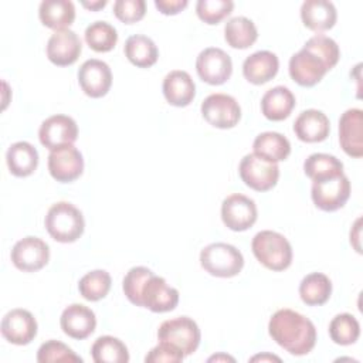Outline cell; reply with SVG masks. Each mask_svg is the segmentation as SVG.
Returning <instances> with one entry per match:
<instances>
[{
    "label": "cell",
    "instance_id": "5b68a950",
    "mask_svg": "<svg viewBox=\"0 0 363 363\" xmlns=\"http://www.w3.org/2000/svg\"><path fill=\"white\" fill-rule=\"evenodd\" d=\"M159 342L169 343L184 356L194 353L200 345V329L189 316H177L164 320L157 330Z\"/></svg>",
    "mask_w": 363,
    "mask_h": 363
},
{
    "label": "cell",
    "instance_id": "f546056e",
    "mask_svg": "<svg viewBox=\"0 0 363 363\" xmlns=\"http://www.w3.org/2000/svg\"><path fill=\"white\" fill-rule=\"evenodd\" d=\"M224 38L230 47L244 50L257 41L258 31L252 20L244 16H237L225 23Z\"/></svg>",
    "mask_w": 363,
    "mask_h": 363
},
{
    "label": "cell",
    "instance_id": "44dd1931",
    "mask_svg": "<svg viewBox=\"0 0 363 363\" xmlns=\"http://www.w3.org/2000/svg\"><path fill=\"white\" fill-rule=\"evenodd\" d=\"M296 138L306 143L322 142L329 136L330 123L328 116L318 109L302 111L294 122Z\"/></svg>",
    "mask_w": 363,
    "mask_h": 363
},
{
    "label": "cell",
    "instance_id": "9a60e30c",
    "mask_svg": "<svg viewBox=\"0 0 363 363\" xmlns=\"http://www.w3.org/2000/svg\"><path fill=\"white\" fill-rule=\"evenodd\" d=\"M142 306L152 312L163 313L173 311L179 303V291L169 286L166 279L157 275H152L145 282L140 292Z\"/></svg>",
    "mask_w": 363,
    "mask_h": 363
},
{
    "label": "cell",
    "instance_id": "83f0119b",
    "mask_svg": "<svg viewBox=\"0 0 363 363\" xmlns=\"http://www.w3.org/2000/svg\"><path fill=\"white\" fill-rule=\"evenodd\" d=\"M252 149L254 155L268 162L278 163L289 156L291 143L284 135L278 132H262L254 139Z\"/></svg>",
    "mask_w": 363,
    "mask_h": 363
},
{
    "label": "cell",
    "instance_id": "2e32d148",
    "mask_svg": "<svg viewBox=\"0 0 363 363\" xmlns=\"http://www.w3.org/2000/svg\"><path fill=\"white\" fill-rule=\"evenodd\" d=\"M37 320L31 312L16 308L9 311L1 319V335L3 337L18 346L28 345L37 335Z\"/></svg>",
    "mask_w": 363,
    "mask_h": 363
},
{
    "label": "cell",
    "instance_id": "4dcf8cb0",
    "mask_svg": "<svg viewBox=\"0 0 363 363\" xmlns=\"http://www.w3.org/2000/svg\"><path fill=\"white\" fill-rule=\"evenodd\" d=\"M332 294V282L322 272L308 274L299 284V296L309 306H319L328 302Z\"/></svg>",
    "mask_w": 363,
    "mask_h": 363
},
{
    "label": "cell",
    "instance_id": "3957f363",
    "mask_svg": "<svg viewBox=\"0 0 363 363\" xmlns=\"http://www.w3.org/2000/svg\"><path fill=\"white\" fill-rule=\"evenodd\" d=\"M255 258L271 271H284L292 262V247L279 233L264 230L254 235L251 242Z\"/></svg>",
    "mask_w": 363,
    "mask_h": 363
},
{
    "label": "cell",
    "instance_id": "ab89813d",
    "mask_svg": "<svg viewBox=\"0 0 363 363\" xmlns=\"http://www.w3.org/2000/svg\"><path fill=\"white\" fill-rule=\"evenodd\" d=\"M37 362L48 363V362H82V357L75 354L71 347L58 340H47L38 347Z\"/></svg>",
    "mask_w": 363,
    "mask_h": 363
},
{
    "label": "cell",
    "instance_id": "1f68e13d",
    "mask_svg": "<svg viewBox=\"0 0 363 363\" xmlns=\"http://www.w3.org/2000/svg\"><path fill=\"white\" fill-rule=\"evenodd\" d=\"M91 354L95 363H126L129 362V352L125 343L113 336H99L92 347Z\"/></svg>",
    "mask_w": 363,
    "mask_h": 363
},
{
    "label": "cell",
    "instance_id": "603a6c76",
    "mask_svg": "<svg viewBox=\"0 0 363 363\" xmlns=\"http://www.w3.org/2000/svg\"><path fill=\"white\" fill-rule=\"evenodd\" d=\"M163 95L173 106H187L194 99L196 85L190 74L182 69L170 71L163 79Z\"/></svg>",
    "mask_w": 363,
    "mask_h": 363
},
{
    "label": "cell",
    "instance_id": "7c38bea8",
    "mask_svg": "<svg viewBox=\"0 0 363 363\" xmlns=\"http://www.w3.org/2000/svg\"><path fill=\"white\" fill-rule=\"evenodd\" d=\"M328 71L330 69L323 60L305 47L289 60V75L301 86L316 85Z\"/></svg>",
    "mask_w": 363,
    "mask_h": 363
},
{
    "label": "cell",
    "instance_id": "8fae6325",
    "mask_svg": "<svg viewBox=\"0 0 363 363\" xmlns=\"http://www.w3.org/2000/svg\"><path fill=\"white\" fill-rule=\"evenodd\" d=\"M50 259V248L45 241L38 237H24L18 240L11 250V262L24 272H35L47 265Z\"/></svg>",
    "mask_w": 363,
    "mask_h": 363
},
{
    "label": "cell",
    "instance_id": "b9f144b4",
    "mask_svg": "<svg viewBox=\"0 0 363 363\" xmlns=\"http://www.w3.org/2000/svg\"><path fill=\"white\" fill-rule=\"evenodd\" d=\"M184 359V354L177 350L176 347L170 346L169 343L159 342L157 346H155L145 357V362L157 363V362H182Z\"/></svg>",
    "mask_w": 363,
    "mask_h": 363
},
{
    "label": "cell",
    "instance_id": "52a82bcc",
    "mask_svg": "<svg viewBox=\"0 0 363 363\" xmlns=\"http://www.w3.org/2000/svg\"><path fill=\"white\" fill-rule=\"evenodd\" d=\"M311 196L318 208L336 211L342 208L350 197V182L345 174L313 182Z\"/></svg>",
    "mask_w": 363,
    "mask_h": 363
},
{
    "label": "cell",
    "instance_id": "d6a6232c",
    "mask_svg": "<svg viewBox=\"0 0 363 363\" xmlns=\"http://www.w3.org/2000/svg\"><path fill=\"white\" fill-rule=\"evenodd\" d=\"M303 172L312 182H318L343 174V163L328 153H312L303 163Z\"/></svg>",
    "mask_w": 363,
    "mask_h": 363
},
{
    "label": "cell",
    "instance_id": "cb8c5ba5",
    "mask_svg": "<svg viewBox=\"0 0 363 363\" xmlns=\"http://www.w3.org/2000/svg\"><path fill=\"white\" fill-rule=\"evenodd\" d=\"M301 18L306 28L320 33L335 26L337 13L332 1L306 0L301 7Z\"/></svg>",
    "mask_w": 363,
    "mask_h": 363
},
{
    "label": "cell",
    "instance_id": "484cf974",
    "mask_svg": "<svg viewBox=\"0 0 363 363\" xmlns=\"http://www.w3.org/2000/svg\"><path fill=\"white\" fill-rule=\"evenodd\" d=\"M38 17L48 28L65 30L75 20V7L69 0H44L40 3Z\"/></svg>",
    "mask_w": 363,
    "mask_h": 363
},
{
    "label": "cell",
    "instance_id": "d4e9b609",
    "mask_svg": "<svg viewBox=\"0 0 363 363\" xmlns=\"http://www.w3.org/2000/svg\"><path fill=\"white\" fill-rule=\"evenodd\" d=\"M295 108V96L289 88L284 85L268 89L261 99V111L269 121L286 119Z\"/></svg>",
    "mask_w": 363,
    "mask_h": 363
},
{
    "label": "cell",
    "instance_id": "ffe728a7",
    "mask_svg": "<svg viewBox=\"0 0 363 363\" xmlns=\"http://www.w3.org/2000/svg\"><path fill=\"white\" fill-rule=\"evenodd\" d=\"M60 325L67 336L81 340L88 337L95 330L96 318L88 306L72 303L62 311Z\"/></svg>",
    "mask_w": 363,
    "mask_h": 363
},
{
    "label": "cell",
    "instance_id": "f35d334b",
    "mask_svg": "<svg viewBox=\"0 0 363 363\" xmlns=\"http://www.w3.org/2000/svg\"><path fill=\"white\" fill-rule=\"evenodd\" d=\"M303 47L315 52L319 58H322L323 62L329 67V69H332L339 61V57H340L339 45L330 37H326L322 34L313 35L303 44Z\"/></svg>",
    "mask_w": 363,
    "mask_h": 363
},
{
    "label": "cell",
    "instance_id": "836d02e7",
    "mask_svg": "<svg viewBox=\"0 0 363 363\" xmlns=\"http://www.w3.org/2000/svg\"><path fill=\"white\" fill-rule=\"evenodd\" d=\"M111 284V275L105 269H94L79 279L78 289L82 298L91 302H96L108 295Z\"/></svg>",
    "mask_w": 363,
    "mask_h": 363
},
{
    "label": "cell",
    "instance_id": "ba28073f",
    "mask_svg": "<svg viewBox=\"0 0 363 363\" xmlns=\"http://www.w3.org/2000/svg\"><path fill=\"white\" fill-rule=\"evenodd\" d=\"M203 118L214 128H234L241 118V108L237 99L227 94H211L201 102Z\"/></svg>",
    "mask_w": 363,
    "mask_h": 363
},
{
    "label": "cell",
    "instance_id": "60d3db41",
    "mask_svg": "<svg viewBox=\"0 0 363 363\" xmlns=\"http://www.w3.org/2000/svg\"><path fill=\"white\" fill-rule=\"evenodd\" d=\"M145 0H116L113 3V14L125 24H132L145 17Z\"/></svg>",
    "mask_w": 363,
    "mask_h": 363
},
{
    "label": "cell",
    "instance_id": "d590c367",
    "mask_svg": "<svg viewBox=\"0 0 363 363\" xmlns=\"http://www.w3.org/2000/svg\"><path fill=\"white\" fill-rule=\"evenodd\" d=\"M329 336L336 345H353L360 336V325L353 315L339 313L329 323Z\"/></svg>",
    "mask_w": 363,
    "mask_h": 363
},
{
    "label": "cell",
    "instance_id": "7a4b0ae2",
    "mask_svg": "<svg viewBox=\"0 0 363 363\" xmlns=\"http://www.w3.org/2000/svg\"><path fill=\"white\" fill-rule=\"evenodd\" d=\"M44 225L48 234L58 242L77 241L85 228L82 213L68 201L52 204L45 216Z\"/></svg>",
    "mask_w": 363,
    "mask_h": 363
},
{
    "label": "cell",
    "instance_id": "5bb4252c",
    "mask_svg": "<svg viewBox=\"0 0 363 363\" xmlns=\"http://www.w3.org/2000/svg\"><path fill=\"white\" fill-rule=\"evenodd\" d=\"M38 138L41 145L50 150L72 145L78 138L77 122L68 115H52L41 123Z\"/></svg>",
    "mask_w": 363,
    "mask_h": 363
},
{
    "label": "cell",
    "instance_id": "74e56055",
    "mask_svg": "<svg viewBox=\"0 0 363 363\" xmlns=\"http://www.w3.org/2000/svg\"><path fill=\"white\" fill-rule=\"evenodd\" d=\"M234 9L231 0H199L196 4V13L206 24H218Z\"/></svg>",
    "mask_w": 363,
    "mask_h": 363
},
{
    "label": "cell",
    "instance_id": "4fadbf2b",
    "mask_svg": "<svg viewBox=\"0 0 363 363\" xmlns=\"http://www.w3.org/2000/svg\"><path fill=\"white\" fill-rule=\"evenodd\" d=\"M84 170V159L74 145L54 149L48 155V172L60 183H69L78 179Z\"/></svg>",
    "mask_w": 363,
    "mask_h": 363
},
{
    "label": "cell",
    "instance_id": "6da1fadb",
    "mask_svg": "<svg viewBox=\"0 0 363 363\" xmlns=\"http://www.w3.org/2000/svg\"><path fill=\"white\" fill-rule=\"evenodd\" d=\"M272 340L294 356L308 354L316 343V329L312 320L292 309L277 311L268 323Z\"/></svg>",
    "mask_w": 363,
    "mask_h": 363
},
{
    "label": "cell",
    "instance_id": "d6986e66",
    "mask_svg": "<svg viewBox=\"0 0 363 363\" xmlns=\"http://www.w3.org/2000/svg\"><path fill=\"white\" fill-rule=\"evenodd\" d=\"M82 51V44L75 31L65 28L54 31L47 43V57L58 67L74 64Z\"/></svg>",
    "mask_w": 363,
    "mask_h": 363
},
{
    "label": "cell",
    "instance_id": "f6af8a7d",
    "mask_svg": "<svg viewBox=\"0 0 363 363\" xmlns=\"http://www.w3.org/2000/svg\"><path fill=\"white\" fill-rule=\"evenodd\" d=\"M257 360H277V362H279L281 359L279 357H277V356H272V354H258V356H254V357H251V362H257Z\"/></svg>",
    "mask_w": 363,
    "mask_h": 363
},
{
    "label": "cell",
    "instance_id": "f1b7e54d",
    "mask_svg": "<svg viewBox=\"0 0 363 363\" xmlns=\"http://www.w3.org/2000/svg\"><path fill=\"white\" fill-rule=\"evenodd\" d=\"M126 58L139 68H149L156 64L159 51L152 38L143 34H133L128 37L123 47Z\"/></svg>",
    "mask_w": 363,
    "mask_h": 363
},
{
    "label": "cell",
    "instance_id": "7402d4cb",
    "mask_svg": "<svg viewBox=\"0 0 363 363\" xmlns=\"http://www.w3.org/2000/svg\"><path fill=\"white\" fill-rule=\"evenodd\" d=\"M278 68V57L271 51L262 50L245 58L242 64V74L248 82L254 85H262L277 75Z\"/></svg>",
    "mask_w": 363,
    "mask_h": 363
},
{
    "label": "cell",
    "instance_id": "7bdbcfd3",
    "mask_svg": "<svg viewBox=\"0 0 363 363\" xmlns=\"http://www.w3.org/2000/svg\"><path fill=\"white\" fill-rule=\"evenodd\" d=\"M189 4L187 0H155L156 9L166 16H174L186 9Z\"/></svg>",
    "mask_w": 363,
    "mask_h": 363
},
{
    "label": "cell",
    "instance_id": "bcb514c9",
    "mask_svg": "<svg viewBox=\"0 0 363 363\" xmlns=\"http://www.w3.org/2000/svg\"><path fill=\"white\" fill-rule=\"evenodd\" d=\"M218 362V360H230V362H234V357H230V356H227V354H216V356H211L210 359H208V362Z\"/></svg>",
    "mask_w": 363,
    "mask_h": 363
},
{
    "label": "cell",
    "instance_id": "e0dca14e",
    "mask_svg": "<svg viewBox=\"0 0 363 363\" xmlns=\"http://www.w3.org/2000/svg\"><path fill=\"white\" fill-rule=\"evenodd\" d=\"M78 82L85 95L101 98L108 94L112 85V72L106 62L91 58L78 69Z\"/></svg>",
    "mask_w": 363,
    "mask_h": 363
},
{
    "label": "cell",
    "instance_id": "4316f807",
    "mask_svg": "<svg viewBox=\"0 0 363 363\" xmlns=\"http://www.w3.org/2000/svg\"><path fill=\"white\" fill-rule=\"evenodd\" d=\"M6 162L13 176L27 177L38 166V152L28 142H16L7 149Z\"/></svg>",
    "mask_w": 363,
    "mask_h": 363
},
{
    "label": "cell",
    "instance_id": "277c9868",
    "mask_svg": "<svg viewBox=\"0 0 363 363\" xmlns=\"http://www.w3.org/2000/svg\"><path fill=\"white\" fill-rule=\"evenodd\" d=\"M200 264L206 272L218 278H231L241 272L244 258L240 250L227 242H213L200 252Z\"/></svg>",
    "mask_w": 363,
    "mask_h": 363
},
{
    "label": "cell",
    "instance_id": "e575fe53",
    "mask_svg": "<svg viewBox=\"0 0 363 363\" xmlns=\"http://www.w3.org/2000/svg\"><path fill=\"white\" fill-rule=\"evenodd\" d=\"M85 41L94 51L108 52L116 45L118 33L106 21H94L85 28Z\"/></svg>",
    "mask_w": 363,
    "mask_h": 363
},
{
    "label": "cell",
    "instance_id": "30bf717a",
    "mask_svg": "<svg viewBox=\"0 0 363 363\" xmlns=\"http://www.w3.org/2000/svg\"><path fill=\"white\" fill-rule=\"evenodd\" d=\"M258 213L255 201L244 194L227 196L221 204V220L233 231H245L254 225Z\"/></svg>",
    "mask_w": 363,
    "mask_h": 363
},
{
    "label": "cell",
    "instance_id": "9c48e42d",
    "mask_svg": "<svg viewBox=\"0 0 363 363\" xmlns=\"http://www.w3.org/2000/svg\"><path fill=\"white\" fill-rule=\"evenodd\" d=\"M196 69L201 81L210 85H221L231 77L233 61L221 48L208 47L197 55Z\"/></svg>",
    "mask_w": 363,
    "mask_h": 363
},
{
    "label": "cell",
    "instance_id": "8d00e7d4",
    "mask_svg": "<svg viewBox=\"0 0 363 363\" xmlns=\"http://www.w3.org/2000/svg\"><path fill=\"white\" fill-rule=\"evenodd\" d=\"M152 275H153V271L146 267H133L126 272L123 282H122V289L130 303H133L136 306H142L140 292H142L145 282Z\"/></svg>",
    "mask_w": 363,
    "mask_h": 363
},
{
    "label": "cell",
    "instance_id": "ac0fdd59",
    "mask_svg": "<svg viewBox=\"0 0 363 363\" xmlns=\"http://www.w3.org/2000/svg\"><path fill=\"white\" fill-rule=\"evenodd\" d=\"M339 143L346 155L352 157L363 156V111L347 109L339 119Z\"/></svg>",
    "mask_w": 363,
    "mask_h": 363
},
{
    "label": "cell",
    "instance_id": "ee69618b",
    "mask_svg": "<svg viewBox=\"0 0 363 363\" xmlns=\"http://www.w3.org/2000/svg\"><path fill=\"white\" fill-rule=\"evenodd\" d=\"M82 6L88 10H99L106 6V0H95V1H82Z\"/></svg>",
    "mask_w": 363,
    "mask_h": 363
},
{
    "label": "cell",
    "instance_id": "8992f818",
    "mask_svg": "<svg viewBox=\"0 0 363 363\" xmlns=\"http://www.w3.org/2000/svg\"><path fill=\"white\" fill-rule=\"evenodd\" d=\"M241 180L255 191L271 190L279 177V167L277 163L268 162L254 153L245 155L240 162Z\"/></svg>",
    "mask_w": 363,
    "mask_h": 363
}]
</instances>
